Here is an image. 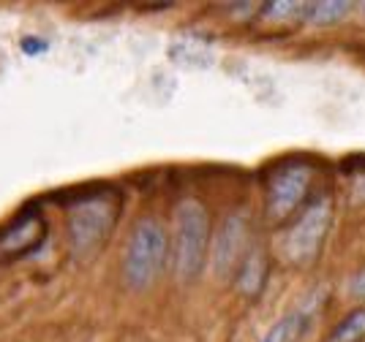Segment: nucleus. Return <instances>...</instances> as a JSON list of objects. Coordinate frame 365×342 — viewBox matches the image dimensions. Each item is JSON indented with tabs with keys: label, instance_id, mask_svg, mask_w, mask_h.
<instances>
[{
	"label": "nucleus",
	"instance_id": "nucleus-2",
	"mask_svg": "<svg viewBox=\"0 0 365 342\" xmlns=\"http://www.w3.org/2000/svg\"><path fill=\"white\" fill-rule=\"evenodd\" d=\"M169 264V234L158 218H139L125 250H123V280L131 291H148Z\"/></svg>",
	"mask_w": 365,
	"mask_h": 342
},
{
	"label": "nucleus",
	"instance_id": "nucleus-3",
	"mask_svg": "<svg viewBox=\"0 0 365 342\" xmlns=\"http://www.w3.org/2000/svg\"><path fill=\"white\" fill-rule=\"evenodd\" d=\"M333 225V204L330 198H319L303 215L281 234L278 239V250L281 258L289 261L294 267H308L317 261V255L324 247L327 231Z\"/></svg>",
	"mask_w": 365,
	"mask_h": 342
},
{
	"label": "nucleus",
	"instance_id": "nucleus-10",
	"mask_svg": "<svg viewBox=\"0 0 365 342\" xmlns=\"http://www.w3.org/2000/svg\"><path fill=\"white\" fill-rule=\"evenodd\" d=\"M327 342H365V307L349 313L330 331Z\"/></svg>",
	"mask_w": 365,
	"mask_h": 342
},
{
	"label": "nucleus",
	"instance_id": "nucleus-12",
	"mask_svg": "<svg viewBox=\"0 0 365 342\" xmlns=\"http://www.w3.org/2000/svg\"><path fill=\"white\" fill-rule=\"evenodd\" d=\"M349 296L365 299V269L363 272H357V274L349 280Z\"/></svg>",
	"mask_w": 365,
	"mask_h": 342
},
{
	"label": "nucleus",
	"instance_id": "nucleus-8",
	"mask_svg": "<svg viewBox=\"0 0 365 342\" xmlns=\"http://www.w3.org/2000/svg\"><path fill=\"white\" fill-rule=\"evenodd\" d=\"M264 280H267V258L262 250H248L237 274H235L237 291L243 296H259L262 288H264Z\"/></svg>",
	"mask_w": 365,
	"mask_h": 342
},
{
	"label": "nucleus",
	"instance_id": "nucleus-13",
	"mask_svg": "<svg viewBox=\"0 0 365 342\" xmlns=\"http://www.w3.org/2000/svg\"><path fill=\"white\" fill-rule=\"evenodd\" d=\"M357 11H360V14L365 16V3H363V6H357Z\"/></svg>",
	"mask_w": 365,
	"mask_h": 342
},
{
	"label": "nucleus",
	"instance_id": "nucleus-5",
	"mask_svg": "<svg viewBox=\"0 0 365 342\" xmlns=\"http://www.w3.org/2000/svg\"><path fill=\"white\" fill-rule=\"evenodd\" d=\"M115 212L118 209H115L112 198H93V201H82L71 209L68 228H71V245L76 253L85 255L104 242L115 223Z\"/></svg>",
	"mask_w": 365,
	"mask_h": 342
},
{
	"label": "nucleus",
	"instance_id": "nucleus-4",
	"mask_svg": "<svg viewBox=\"0 0 365 342\" xmlns=\"http://www.w3.org/2000/svg\"><path fill=\"white\" fill-rule=\"evenodd\" d=\"M314 169L308 164H289L275 171L267 185V220L284 223L303 207L305 196L311 191Z\"/></svg>",
	"mask_w": 365,
	"mask_h": 342
},
{
	"label": "nucleus",
	"instance_id": "nucleus-1",
	"mask_svg": "<svg viewBox=\"0 0 365 342\" xmlns=\"http://www.w3.org/2000/svg\"><path fill=\"white\" fill-rule=\"evenodd\" d=\"M210 250V215L197 198H182L175 207V231L169 239V261L180 283L202 274Z\"/></svg>",
	"mask_w": 365,
	"mask_h": 342
},
{
	"label": "nucleus",
	"instance_id": "nucleus-9",
	"mask_svg": "<svg viewBox=\"0 0 365 342\" xmlns=\"http://www.w3.org/2000/svg\"><path fill=\"white\" fill-rule=\"evenodd\" d=\"M351 9H354V6H351V3H346V0H324V3H308L303 22L314 25V28L335 25V22H341L344 16H349Z\"/></svg>",
	"mask_w": 365,
	"mask_h": 342
},
{
	"label": "nucleus",
	"instance_id": "nucleus-11",
	"mask_svg": "<svg viewBox=\"0 0 365 342\" xmlns=\"http://www.w3.org/2000/svg\"><path fill=\"white\" fill-rule=\"evenodd\" d=\"M305 9H308V3H287V0H281V3H267V6H262L259 9V16L264 19V22H303L305 16Z\"/></svg>",
	"mask_w": 365,
	"mask_h": 342
},
{
	"label": "nucleus",
	"instance_id": "nucleus-7",
	"mask_svg": "<svg viewBox=\"0 0 365 342\" xmlns=\"http://www.w3.org/2000/svg\"><path fill=\"white\" fill-rule=\"evenodd\" d=\"M322 301H324V291H319L317 296H311V301L300 304L294 313L284 315L278 324L270 326V331H267L259 342H294L305 331L308 321H311V315H317Z\"/></svg>",
	"mask_w": 365,
	"mask_h": 342
},
{
	"label": "nucleus",
	"instance_id": "nucleus-6",
	"mask_svg": "<svg viewBox=\"0 0 365 342\" xmlns=\"http://www.w3.org/2000/svg\"><path fill=\"white\" fill-rule=\"evenodd\" d=\"M248 223H245L243 212H232L224 218V223L218 225L210 242V267L218 277H232L237 274V269L248 255Z\"/></svg>",
	"mask_w": 365,
	"mask_h": 342
}]
</instances>
